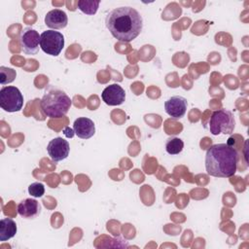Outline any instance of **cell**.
Wrapping results in <instances>:
<instances>
[{"label": "cell", "instance_id": "13", "mask_svg": "<svg viewBox=\"0 0 249 249\" xmlns=\"http://www.w3.org/2000/svg\"><path fill=\"white\" fill-rule=\"evenodd\" d=\"M41 210V206L36 199L33 198H25L21 200L18 205V213L26 219L35 218L39 215Z\"/></svg>", "mask_w": 249, "mask_h": 249}, {"label": "cell", "instance_id": "5", "mask_svg": "<svg viewBox=\"0 0 249 249\" xmlns=\"http://www.w3.org/2000/svg\"><path fill=\"white\" fill-rule=\"evenodd\" d=\"M64 47L63 35L54 30H46L40 35V48L42 51L53 56L58 55Z\"/></svg>", "mask_w": 249, "mask_h": 249}, {"label": "cell", "instance_id": "11", "mask_svg": "<svg viewBox=\"0 0 249 249\" xmlns=\"http://www.w3.org/2000/svg\"><path fill=\"white\" fill-rule=\"evenodd\" d=\"M74 133L81 139H89L95 133L93 122L86 117H81L75 120L73 124Z\"/></svg>", "mask_w": 249, "mask_h": 249}, {"label": "cell", "instance_id": "17", "mask_svg": "<svg viewBox=\"0 0 249 249\" xmlns=\"http://www.w3.org/2000/svg\"><path fill=\"white\" fill-rule=\"evenodd\" d=\"M16 76L17 73L14 69L5 66H0V84L2 86L12 83L15 80Z\"/></svg>", "mask_w": 249, "mask_h": 249}, {"label": "cell", "instance_id": "1", "mask_svg": "<svg viewBox=\"0 0 249 249\" xmlns=\"http://www.w3.org/2000/svg\"><path fill=\"white\" fill-rule=\"evenodd\" d=\"M105 25L114 38L121 42H130L142 31L143 20L134 8L119 7L107 14Z\"/></svg>", "mask_w": 249, "mask_h": 249}, {"label": "cell", "instance_id": "10", "mask_svg": "<svg viewBox=\"0 0 249 249\" xmlns=\"http://www.w3.org/2000/svg\"><path fill=\"white\" fill-rule=\"evenodd\" d=\"M102 100L110 106L121 105L125 99L124 89L118 84H113L106 87L101 93Z\"/></svg>", "mask_w": 249, "mask_h": 249}, {"label": "cell", "instance_id": "9", "mask_svg": "<svg viewBox=\"0 0 249 249\" xmlns=\"http://www.w3.org/2000/svg\"><path fill=\"white\" fill-rule=\"evenodd\" d=\"M187 99L180 95L171 96L164 102V110L172 119H180L184 117L187 111Z\"/></svg>", "mask_w": 249, "mask_h": 249}, {"label": "cell", "instance_id": "2", "mask_svg": "<svg viewBox=\"0 0 249 249\" xmlns=\"http://www.w3.org/2000/svg\"><path fill=\"white\" fill-rule=\"evenodd\" d=\"M237 151L229 144L212 145L205 155V169L214 177H231L237 170Z\"/></svg>", "mask_w": 249, "mask_h": 249}, {"label": "cell", "instance_id": "3", "mask_svg": "<svg viewBox=\"0 0 249 249\" xmlns=\"http://www.w3.org/2000/svg\"><path fill=\"white\" fill-rule=\"evenodd\" d=\"M71 104V98L63 90L50 87L42 97L41 109L47 117L61 118L68 113Z\"/></svg>", "mask_w": 249, "mask_h": 249}, {"label": "cell", "instance_id": "12", "mask_svg": "<svg viewBox=\"0 0 249 249\" xmlns=\"http://www.w3.org/2000/svg\"><path fill=\"white\" fill-rule=\"evenodd\" d=\"M45 23L52 29H61L66 27L68 18L65 12L59 9H53L47 13L45 17Z\"/></svg>", "mask_w": 249, "mask_h": 249}, {"label": "cell", "instance_id": "8", "mask_svg": "<svg viewBox=\"0 0 249 249\" xmlns=\"http://www.w3.org/2000/svg\"><path fill=\"white\" fill-rule=\"evenodd\" d=\"M47 152L52 160L57 162L65 160L69 156L70 146L67 140L63 139L62 137H56L49 142Z\"/></svg>", "mask_w": 249, "mask_h": 249}, {"label": "cell", "instance_id": "6", "mask_svg": "<svg viewBox=\"0 0 249 249\" xmlns=\"http://www.w3.org/2000/svg\"><path fill=\"white\" fill-rule=\"evenodd\" d=\"M23 105L20 90L13 86L3 87L0 90V106L6 112H18Z\"/></svg>", "mask_w": 249, "mask_h": 249}, {"label": "cell", "instance_id": "7", "mask_svg": "<svg viewBox=\"0 0 249 249\" xmlns=\"http://www.w3.org/2000/svg\"><path fill=\"white\" fill-rule=\"evenodd\" d=\"M19 41L21 50L25 54L31 55L38 53L40 45V35L35 29L31 27L24 28L20 33Z\"/></svg>", "mask_w": 249, "mask_h": 249}, {"label": "cell", "instance_id": "4", "mask_svg": "<svg viewBox=\"0 0 249 249\" xmlns=\"http://www.w3.org/2000/svg\"><path fill=\"white\" fill-rule=\"evenodd\" d=\"M235 126L233 115L231 111L220 109L212 113L209 120V130L213 135L231 134Z\"/></svg>", "mask_w": 249, "mask_h": 249}, {"label": "cell", "instance_id": "16", "mask_svg": "<svg viewBox=\"0 0 249 249\" xmlns=\"http://www.w3.org/2000/svg\"><path fill=\"white\" fill-rule=\"evenodd\" d=\"M99 1H89V0H80L78 1V9L87 15H94L97 12Z\"/></svg>", "mask_w": 249, "mask_h": 249}, {"label": "cell", "instance_id": "14", "mask_svg": "<svg viewBox=\"0 0 249 249\" xmlns=\"http://www.w3.org/2000/svg\"><path fill=\"white\" fill-rule=\"evenodd\" d=\"M17 224L11 218H3L0 221V241H7L17 233Z\"/></svg>", "mask_w": 249, "mask_h": 249}, {"label": "cell", "instance_id": "15", "mask_svg": "<svg viewBox=\"0 0 249 249\" xmlns=\"http://www.w3.org/2000/svg\"><path fill=\"white\" fill-rule=\"evenodd\" d=\"M184 148V142L178 137H170L165 142V150L169 155H178Z\"/></svg>", "mask_w": 249, "mask_h": 249}, {"label": "cell", "instance_id": "18", "mask_svg": "<svg viewBox=\"0 0 249 249\" xmlns=\"http://www.w3.org/2000/svg\"><path fill=\"white\" fill-rule=\"evenodd\" d=\"M28 193L34 197H41L45 194V187L40 182H34L29 185Z\"/></svg>", "mask_w": 249, "mask_h": 249}]
</instances>
